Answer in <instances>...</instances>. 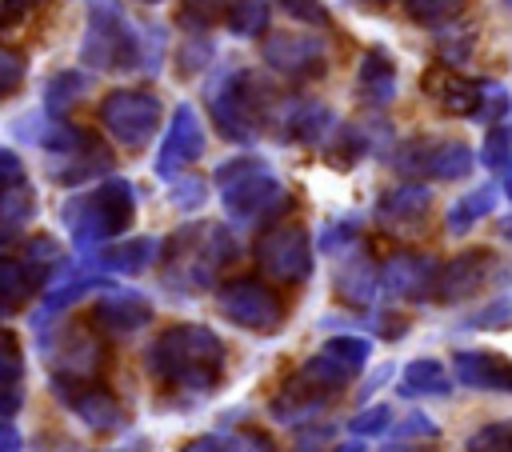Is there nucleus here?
Listing matches in <instances>:
<instances>
[{
	"mask_svg": "<svg viewBox=\"0 0 512 452\" xmlns=\"http://www.w3.org/2000/svg\"><path fill=\"white\" fill-rule=\"evenodd\" d=\"M144 48L136 28L124 20L116 0H92V16H88V36H84V64L96 72H132L144 64Z\"/></svg>",
	"mask_w": 512,
	"mask_h": 452,
	"instance_id": "nucleus-1",
	"label": "nucleus"
},
{
	"mask_svg": "<svg viewBox=\"0 0 512 452\" xmlns=\"http://www.w3.org/2000/svg\"><path fill=\"white\" fill-rule=\"evenodd\" d=\"M100 124L124 144H144L160 128V100L148 88H116L100 100Z\"/></svg>",
	"mask_w": 512,
	"mask_h": 452,
	"instance_id": "nucleus-2",
	"label": "nucleus"
},
{
	"mask_svg": "<svg viewBox=\"0 0 512 452\" xmlns=\"http://www.w3.org/2000/svg\"><path fill=\"white\" fill-rule=\"evenodd\" d=\"M500 272V260L492 248H468L460 256H452L444 268H440V280H436V300L440 304H456V300H468L476 296L480 288H488V280Z\"/></svg>",
	"mask_w": 512,
	"mask_h": 452,
	"instance_id": "nucleus-3",
	"label": "nucleus"
},
{
	"mask_svg": "<svg viewBox=\"0 0 512 452\" xmlns=\"http://www.w3.org/2000/svg\"><path fill=\"white\" fill-rule=\"evenodd\" d=\"M260 56L276 76H288V80H312L324 72V44L316 36L276 32L260 44Z\"/></svg>",
	"mask_w": 512,
	"mask_h": 452,
	"instance_id": "nucleus-4",
	"label": "nucleus"
},
{
	"mask_svg": "<svg viewBox=\"0 0 512 452\" xmlns=\"http://www.w3.org/2000/svg\"><path fill=\"white\" fill-rule=\"evenodd\" d=\"M452 372L472 392H512V360L488 348H456Z\"/></svg>",
	"mask_w": 512,
	"mask_h": 452,
	"instance_id": "nucleus-5",
	"label": "nucleus"
},
{
	"mask_svg": "<svg viewBox=\"0 0 512 452\" xmlns=\"http://www.w3.org/2000/svg\"><path fill=\"white\" fill-rule=\"evenodd\" d=\"M436 280H440V264L420 252H400L384 264V288L392 296H408V300L436 296Z\"/></svg>",
	"mask_w": 512,
	"mask_h": 452,
	"instance_id": "nucleus-6",
	"label": "nucleus"
},
{
	"mask_svg": "<svg viewBox=\"0 0 512 452\" xmlns=\"http://www.w3.org/2000/svg\"><path fill=\"white\" fill-rule=\"evenodd\" d=\"M424 92H428L448 116H472V120H476L484 80L460 76V72H452V68H428V76H424Z\"/></svg>",
	"mask_w": 512,
	"mask_h": 452,
	"instance_id": "nucleus-7",
	"label": "nucleus"
},
{
	"mask_svg": "<svg viewBox=\"0 0 512 452\" xmlns=\"http://www.w3.org/2000/svg\"><path fill=\"white\" fill-rule=\"evenodd\" d=\"M356 92L372 104V108H384L392 96H396V64L384 48H368L356 64Z\"/></svg>",
	"mask_w": 512,
	"mask_h": 452,
	"instance_id": "nucleus-8",
	"label": "nucleus"
},
{
	"mask_svg": "<svg viewBox=\"0 0 512 452\" xmlns=\"http://www.w3.org/2000/svg\"><path fill=\"white\" fill-rule=\"evenodd\" d=\"M432 208V192L424 184H400V188H388L380 196V220L392 224V228H408V224H420Z\"/></svg>",
	"mask_w": 512,
	"mask_h": 452,
	"instance_id": "nucleus-9",
	"label": "nucleus"
},
{
	"mask_svg": "<svg viewBox=\"0 0 512 452\" xmlns=\"http://www.w3.org/2000/svg\"><path fill=\"white\" fill-rule=\"evenodd\" d=\"M332 128V112L320 100H296L284 104V136H292L296 144H316L324 132Z\"/></svg>",
	"mask_w": 512,
	"mask_h": 452,
	"instance_id": "nucleus-10",
	"label": "nucleus"
},
{
	"mask_svg": "<svg viewBox=\"0 0 512 452\" xmlns=\"http://www.w3.org/2000/svg\"><path fill=\"white\" fill-rule=\"evenodd\" d=\"M496 200H500V188H496V184H480V188L464 192V196L448 208V216H444L448 236H464L476 220H484L488 212H496Z\"/></svg>",
	"mask_w": 512,
	"mask_h": 452,
	"instance_id": "nucleus-11",
	"label": "nucleus"
},
{
	"mask_svg": "<svg viewBox=\"0 0 512 452\" xmlns=\"http://www.w3.org/2000/svg\"><path fill=\"white\" fill-rule=\"evenodd\" d=\"M264 260L272 264V272L280 276H304L308 272V244H304V232L292 228V232H276L268 244H264Z\"/></svg>",
	"mask_w": 512,
	"mask_h": 452,
	"instance_id": "nucleus-12",
	"label": "nucleus"
},
{
	"mask_svg": "<svg viewBox=\"0 0 512 452\" xmlns=\"http://www.w3.org/2000/svg\"><path fill=\"white\" fill-rule=\"evenodd\" d=\"M404 392L408 396H448L452 392V380H448V368L440 360H412L404 368Z\"/></svg>",
	"mask_w": 512,
	"mask_h": 452,
	"instance_id": "nucleus-13",
	"label": "nucleus"
},
{
	"mask_svg": "<svg viewBox=\"0 0 512 452\" xmlns=\"http://www.w3.org/2000/svg\"><path fill=\"white\" fill-rule=\"evenodd\" d=\"M196 152H200V120L184 104L172 116V128H168V140H164V160H192Z\"/></svg>",
	"mask_w": 512,
	"mask_h": 452,
	"instance_id": "nucleus-14",
	"label": "nucleus"
},
{
	"mask_svg": "<svg viewBox=\"0 0 512 452\" xmlns=\"http://www.w3.org/2000/svg\"><path fill=\"white\" fill-rule=\"evenodd\" d=\"M476 164V152L468 148V140H440L432 148V164H428V176L436 180H460L468 176Z\"/></svg>",
	"mask_w": 512,
	"mask_h": 452,
	"instance_id": "nucleus-15",
	"label": "nucleus"
},
{
	"mask_svg": "<svg viewBox=\"0 0 512 452\" xmlns=\"http://www.w3.org/2000/svg\"><path fill=\"white\" fill-rule=\"evenodd\" d=\"M232 296H240V304H228V312L236 320H244V324H276L280 308H276V300L260 284H236Z\"/></svg>",
	"mask_w": 512,
	"mask_h": 452,
	"instance_id": "nucleus-16",
	"label": "nucleus"
},
{
	"mask_svg": "<svg viewBox=\"0 0 512 452\" xmlns=\"http://www.w3.org/2000/svg\"><path fill=\"white\" fill-rule=\"evenodd\" d=\"M404 4V12L416 20V24H424V28H448V24H456L460 16H464V8H468V0H400Z\"/></svg>",
	"mask_w": 512,
	"mask_h": 452,
	"instance_id": "nucleus-17",
	"label": "nucleus"
},
{
	"mask_svg": "<svg viewBox=\"0 0 512 452\" xmlns=\"http://www.w3.org/2000/svg\"><path fill=\"white\" fill-rule=\"evenodd\" d=\"M472 48H476V28H460V20L448 24V28H440L436 56H440L448 68H460V64L472 56Z\"/></svg>",
	"mask_w": 512,
	"mask_h": 452,
	"instance_id": "nucleus-18",
	"label": "nucleus"
},
{
	"mask_svg": "<svg viewBox=\"0 0 512 452\" xmlns=\"http://www.w3.org/2000/svg\"><path fill=\"white\" fill-rule=\"evenodd\" d=\"M480 164L488 172H508L512 168V128L508 124H492L484 144H480Z\"/></svg>",
	"mask_w": 512,
	"mask_h": 452,
	"instance_id": "nucleus-19",
	"label": "nucleus"
},
{
	"mask_svg": "<svg viewBox=\"0 0 512 452\" xmlns=\"http://www.w3.org/2000/svg\"><path fill=\"white\" fill-rule=\"evenodd\" d=\"M224 24L236 36H260L268 28V0H236Z\"/></svg>",
	"mask_w": 512,
	"mask_h": 452,
	"instance_id": "nucleus-20",
	"label": "nucleus"
},
{
	"mask_svg": "<svg viewBox=\"0 0 512 452\" xmlns=\"http://www.w3.org/2000/svg\"><path fill=\"white\" fill-rule=\"evenodd\" d=\"M236 0H184L180 4V24L184 28H212L220 20H228Z\"/></svg>",
	"mask_w": 512,
	"mask_h": 452,
	"instance_id": "nucleus-21",
	"label": "nucleus"
},
{
	"mask_svg": "<svg viewBox=\"0 0 512 452\" xmlns=\"http://www.w3.org/2000/svg\"><path fill=\"white\" fill-rule=\"evenodd\" d=\"M464 452H512V420H488V424H480L468 436Z\"/></svg>",
	"mask_w": 512,
	"mask_h": 452,
	"instance_id": "nucleus-22",
	"label": "nucleus"
},
{
	"mask_svg": "<svg viewBox=\"0 0 512 452\" xmlns=\"http://www.w3.org/2000/svg\"><path fill=\"white\" fill-rule=\"evenodd\" d=\"M84 92H88V76H80V72H56L48 80V88H44V104L48 108H68Z\"/></svg>",
	"mask_w": 512,
	"mask_h": 452,
	"instance_id": "nucleus-23",
	"label": "nucleus"
},
{
	"mask_svg": "<svg viewBox=\"0 0 512 452\" xmlns=\"http://www.w3.org/2000/svg\"><path fill=\"white\" fill-rule=\"evenodd\" d=\"M508 112H512V92H508L504 84H496V80H484L476 120H484V124H504Z\"/></svg>",
	"mask_w": 512,
	"mask_h": 452,
	"instance_id": "nucleus-24",
	"label": "nucleus"
},
{
	"mask_svg": "<svg viewBox=\"0 0 512 452\" xmlns=\"http://www.w3.org/2000/svg\"><path fill=\"white\" fill-rule=\"evenodd\" d=\"M432 148H436V144H432L428 136H412V140H404L400 152H396V168L408 172V176L428 172V164H432Z\"/></svg>",
	"mask_w": 512,
	"mask_h": 452,
	"instance_id": "nucleus-25",
	"label": "nucleus"
},
{
	"mask_svg": "<svg viewBox=\"0 0 512 452\" xmlns=\"http://www.w3.org/2000/svg\"><path fill=\"white\" fill-rule=\"evenodd\" d=\"M464 324H468V328H484V332L508 328V324H512V296H496V300H488V304H484L480 312H472Z\"/></svg>",
	"mask_w": 512,
	"mask_h": 452,
	"instance_id": "nucleus-26",
	"label": "nucleus"
},
{
	"mask_svg": "<svg viewBox=\"0 0 512 452\" xmlns=\"http://www.w3.org/2000/svg\"><path fill=\"white\" fill-rule=\"evenodd\" d=\"M24 84V56L12 48H0V100L12 96Z\"/></svg>",
	"mask_w": 512,
	"mask_h": 452,
	"instance_id": "nucleus-27",
	"label": "nucleus"
},
{
	"mask_svg": "<svg viewBox=\"0 0 512 452\" xmlns=\"http://www.w3.org/2000/svg\"><path fill=\"white\" fill-rule=\"evenodd\" d=\"M292 20H300V24H316V28H324L328 24V8L320 4V0H276Z\"/></svg>",
	"mask_w": 512,
	"mask_h": 452,
	"instance_id": "nucleus-28",
	"label": "nucleus"
},
{
	"mask_svg": "<svg viewBox=\"0 0 512 452\" xmlns=\"http://www.w3.org/2000/svg\"><path fill=\"white\" fill-rule=\"evenodd\" d=\"M212 60V44L208 40H184V48H180V60H176V68L188 76V72H200L204 64Z\"/></svg>",
	"mask_w": 512,
	"mask_h": 452,
	"instance_id": "nucleus-29",
	"label": "nucleus"
},
{
	"mask_svg": "<svg viewBox=\"0 0 512 452\" xmlns=\"http://www.w3.org/2000/svg\"><path fill=\"white\" fill-rule=\"evenodd\" d=\"M328 356H336V360H344L348 368H356V364H364V360H368V340L340 336V340H332V344H328Z\"/></svg>",
	"mask_w": 512,
	"mask_h": 452,
	"instance_id": "nucleus-30",
	"label": "nucleus"
},
{
	"mask_svg": "<svg viewBox=\"0 0 512 452\" xmlns=\"http://www.w3.org/2000/svg\"><path fill=\"white\" fill-rule=\"evenodd\" d=\"M36 4L40 0H0V32H12L16 24H24Z\"/></svg>",
	"mask_w": 512,
	"mask_h": 452,
	"instance_id": "nucleus-31",
	"label": "nucleus"
},
{
	"mask_svg": "<svg viewBox=\"0 0 512 452\" xmlns=\"http://www.w3.org/2000/svg\"><path fill=\"white\" fill-rule=\"evenodd\" d=\"M388 416H392V412L380 404V408H368L364 416H356V424H352V428H356V432H380V428L388 424Z\"/></svg>",
	"mask_w": 512,
	"mask_h": 452,
	"instance_id": "nucleus-32",
	"label": "nucleus"
},
{
	"mask_svg": "<svg viewBox=\"0 0 512 452\" xmlns=\"http://www.w3.org/2000/svg\"><path fill=\"white\" fill-rule=\"evenodd\" d=\"M400 432H404V436H436L440 428H436L428 416H420V412H416V416H408V420H404V428H400Z\"/></svg>",
	"mask_w": 512,
	"mask_h": 452,
	"instance_id": "nucleus-33",
	"label": "nucleus"
},
{
	"mask_svg": "<svg viewBox=\"0 0 512 452\" xmlns=\"http://www.w3.org/2000/svg\"><path fill=\"white\" fill-rule=\"evenodd\" d=\"M500 236H508V240H512V216H504V220H500Z\"/></svg>",
	"mask_w": 512,
	"mask_h": 452,
	"instance_id": "nucleus-34",
	"label": "nucleus"
},
{
	"mask_svg": "<svg viewBox=\"0 0 512 452\" xmlns=\"http://www.w3.org/2000/svg\"><path fill=\"white\" fill-rule=\"evenodd\" d=\"M504 196H508V200H512V168H508V172H504Z\"/></svg>",
	"mask_w": 512,
	"mask_h": 452,
	"instance_id": "nucleus-35",
	"label": "nucleus"
},
{
	"mask_svg": "<svg viewBox=\"0 0 512 452\" xmlns=\"http://www.w3.org/2000/svg\"><path fill=\"white\" fill-rule=\"evenodd\" d=\"M388 452H428V448H388Z\"/></svg>",
	"mask_w": 512,
	"mask_h": 452,
	"instance_id": "nucleus-36",
	"label": "nucleus"
},
{
	"mask_svg": "<svg viewBox=\"0 0 512 452\" xmlns=\"http://www.w3.org/2000/svg\"><path fill=\"white\" fill-rule=\"evenodd\" d=\"M368 4H376V8H384V4H388V0H368Z\"/></svg>",
	"mask_w": 512,
	"mask_h": 452,
	"instance_id": "nucleus-37",
	"label": "nucleus"
},
{
	"mask_svg": "<svg viewBox=\"0 0 512 452\" xmlns=\"http://www.w3.org/2000/svg\"><path fill=\"white\" fill-rule=\"evenodd\" d=\"M144 4H160V0H144Z\"/></svg>",
	"mask_w": 512,
	"mask_h": 452,
	"instance_id": "nucleus-38",
	"label": "nucleus"
},
{
	"mask_svg": "<svg viewBox=\"0 0 512 452\" xmlns=\"http://www.w3.org/2000/svg\"><path fill=\"white\" fill-rule=\"evenodd\" d=\"M504 4H508V8H512V0H504Z\"/></svg>",
	"mask_w": 512,
	"mask_h": 452,
	"instance_id": "nucleus-39",
	"label": "nucleus"
}]
</instances>
